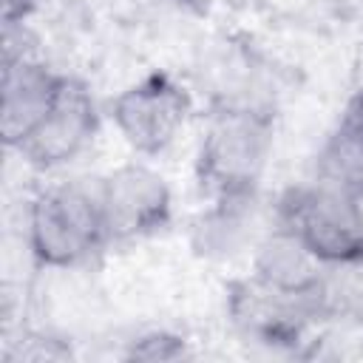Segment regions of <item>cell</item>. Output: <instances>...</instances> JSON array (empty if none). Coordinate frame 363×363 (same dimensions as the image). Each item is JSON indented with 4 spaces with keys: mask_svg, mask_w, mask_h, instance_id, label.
I'll return each instance as SVG.
<instances>
[{
    "mask_svg": "<svg viewBox=\"0 0 363 363\" xmlns=\"http://www.w3.org/2000/svg\"><path fill=\"white\" fill-rule=\"evenodd\" d=\"M26 244L45 269H74L102 252L111 238L99 201V179H65L43 187L26 218Z\"/></svg>",
    "mask_w": 363,
    "mask_h": 363,
    "instance_id": "cell-2",
    "label": "cell"
},
{
    "mask_svg": "<svg viewBox=\"0 0 363 363\" xmlns=\"http://www.w3.org/2000/svg\"><path fill=\"white\" fill-rule=\"evenodd\" d=\"M275 147V113L267 105L221 102L196 147V184L210 201L255 199Z\"/></svg>",
    "mask_w": 363,
    "mask_h": 363,
    "instance_id": "cell-1",
    "label": "cell"
},
{
    "mask_svg": "<svg viewBox=\"0 0 363 363\" xmlns=\"http://www.w3.org/2000/svg\"><path fill=\"white\" fill-rule=\"evenodd\" d=\"M99 201L111 244L150 238L173 221L170 184L142 162H125L105 173L99 179Z\"/></svg>",
    "mask_w": 363,
    "mask_h": 363,
    "instance_id": "cell-5",
    "label": "cell"
},
{
    "mask_svg": "<svg viewBox=\"0 0 363 363\" xmlns=\"http://www.w3.org/2000/svg\"><path fill=\"white\" fill-rule=\"evenodd\" d=\"M62 77L65 74L48 68L43 60L28 54H6L0 82V136L9 150H17L45 116Z\"/></svg>",
    "mask_w": 363,
    "mask_h": 363,
    "instance_id": "cell-7",
    "label": "cell"
},
{
    "mask_svg": "<svg viewBox=\"0 0 363 363\" xmlns=\"http://www.w3.org/2000/svg\"><path fill=\"white\" fill-rule=\"evenodd\" d=\"M108 113L122 142L139 156H162L182 136L190 113V91L167 71H150L122 88Z\"/></svg>",
    "mask_w": 363,
    "mask_h": 363,
    "instance_id": "cell-4",
    "label": "cell"
},
{
    "mask_svg": "<svg viewBox=\"0 0 363 363\" xmlns=\"http://www.w3.org/2000/svg\"><path fill=\"white\" fill-rule=\"evenodd\" d=\"M318 179L363 199V88H357L335 119L318 153Z\"/></svg>",
    "mask_w": 363,
    "mask_h": 363,
    "instance_id": "cell-8",
    "label": "cell"
},
{
    "mask_svg": "<svg viewBox=\"0 0 363 363\" xmlns=\"http://www.w3.org/2000/svg\"><path fill=\"white\" fill-rule=\"evenodd\" d=\"M275 227L326 269L363 267V199L323 179L286 187L275 201Z\"/></svg>",
    "mask_w": 363,
    "mask_h": 363,
    "instance_id": "cell-3",
    "label": "cell"
},
{
    "mask_svg": "<svg viewBox=\"0 0 363 363\" xmlns=\"http://www.w3.org/2000/svg\"><path fill=\"white\" fill-rule=\"evenodd\" d=\"M128 357L130 360H176V357H187V343L184 337L170 332H147L130 343Z\"/></svg>",
    "mask_w": 363,
    "mask_h": 363,
    "instance_id": "cell-9",
    "label": "cell"
},
{
    "mask_svg": "<svg viewBox=\"0 0 363 363\" xmlns=\"http://www.w3.org/2000/svg\"><path fill=\"white\" fill-rule=\"evenodd\" d=\"M99 130V108L88 85L77 77H62V85L37 122V128L23 139L17 153L34 170H57L71 164L88 150Z\"/></svg>",
    "mask_w": 363,
    "mask_h": 363,
    "instance_id": "cell-6",
    "label": "cell"
}]
</instances>
